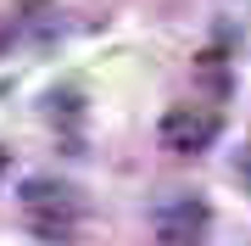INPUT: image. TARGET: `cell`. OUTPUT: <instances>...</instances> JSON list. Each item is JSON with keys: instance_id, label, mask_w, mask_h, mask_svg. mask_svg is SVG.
<instances>
[{"instance_id": "cell-1", "label": "cell", "mask_w": 251, "mask_h": 246, "mask_svg": "<svg viewBox=\"0 0 251 246\" xmlns=\"http://www.w3.org/2000/svg\"><path fill=\"white\" fill-rule=\"evenodd\" d=\"M17 213H23V224L34 229V235L67 241L73 229H78V219H84V191L67 185V179H50V173H34V179H23Z\"/></svg>"}, {"instance_id": "cell-2", "label": "cell", "mask_w": 251, "mask_h": 246, "mask_svg": "<svg viewBox=\"0 0 251 246\" xmlns=\"http://www.w3.org/2000/svg\"><path fill=\"white\" fill-rule=\"evenodd\" d=\"M218 135H224L218 107H196V101H184V107H168V112H162V146H168L173 157H201Z\"/></svg>"}, {"instance_id": "cell-3", "label": "cell", "mask_w": 251, "mask_h": 246, "mask_svg": "<svg viewBox=\"0 0 251 246\" xmlns=\"http://www.w3.org/2000/svg\"><path fill=\"white\" fill-rule=\"evenodd\" d=\"M151 224H156V246H201L206 224H212V207L201 196H168V201H156Z\"/></svg>"}, {"instance_id": "cell-4", "label": "cell", "mask_w": 251, "mask_h": 246, "mask_svg": "<svg viewBox=\"0 0 251 246\" xmlns=\"http://www.w3.org/2000/svg\"><path fill=\"white\" fill-rule=\"evenodd\" d=\"M196 73H201V84H206L212 95H224V90H229V73H224V56H218V51H206V56H201Z\"/></svg>"}, {"instance_id": "cell-5", "label": "cell", "mask_w": 251, "mask_h": 246, "mask_svg": "<svg viewBox=\"0 0 251 246\" xmlns=\"http://www.w3.org/2000/svg\"><path fill=\"white\" fill-rule=\"evenodd\" d=\"M240 168H246V185H251V151H246V163H240Z\"/></svg>"}, {"instance_id": "cell-6", "label": "cell", "mask_w": 251, "mask_h": 246, "mask_svg": "<svg viewBox=\"0 0 251 246\" xmlns=\"http://www.w3.org/2000/svg\"><path fill=\"white\" fill-rule=\"evenodd\" d=\"M0 173H6V151H0Z\"/></svg>"}]
</instances>
